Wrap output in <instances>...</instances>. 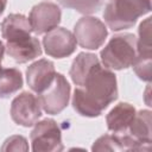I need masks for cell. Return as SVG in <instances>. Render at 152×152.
<instances>
[{"mask_svg": "<svg viewBox=\"0 0 152 152\" xmlns=\"http://www.w3.org/2000/svg\"><path fill=\"white\" fill-rule=\"evenodd\" d=\"M118 97L115 75L101 63H96L86 75L72 96L74 109L82 116H99Z\"/></svg>", "mask_w": 152, "mask_h": 152, "instance_id": "obj_1", "label": "cell"}, {"mask_svg": "<svg viewBox=\"0 0 152 152\" xmlns=\"http://www.w3.org/2000/svg\"><path fill=\"white\" fill-rule=\"evenodd\" d=\"M5 45L4 43L0 40V68H1V62H2V57H4V53H5Z\"/></svg>", "mask_w": 152, "mask_h": 152, "instance_id": "obj_20", "label": "cell"}, {"mask_svg": "<svg viewBox=\"0 0 152 152\" xmlns=\"http://www.w3.org/2000/svg\"><path fill=\"white\" fill-rule=\"evenodd\" d=\"M61 17L62 12L56 4L50 1H43L33 6L30 12L28 20L32 31L37 34H42L57 27L61 21Z\"/></svg>", "mask_w": 152, "mask_h": 152, "instance_id": "obj_10", "label": "cell"}, {"mask_svg": "<svg viewBox=\"0 0 152 152\" xmlns=\"http://www.w3.org/2000/svg\"><path fill=\"white\" fill-rule=\"evenodd\" d=\"M103 0H58V2L68 8L76 10L81 13H94L100 10Z\"/></svg>", "mask_w": 152, "mask_h": 152, "instance_id": "obj_18", "label": "cell"}, {"mask_svg": "<svg viewBox=\"0 0 152 152\" xmlns=\"http://www.w3.org/2000/svg\"><path fill=\"white\" fill-rule=\"evenodd\" d=\"M137 53V38L131 33L114 36L101 51V61L104 68L121 70L134 63Z\"/></svg>", "mask_w": 152, "mask_h": 152, "instance_id": "obj_3", "label": "cell"}, {"mask_svg": "<svg viewBox=\"0 0 152 152\" xmlns=\"http://www.w3.org/2000/svg\"><path fill=\"white\" fill-rule=\"evenodd\" d=\"M151 18H146L139 26V38L137 40V53L133 69L142 81H151Z\"/></svg>", "mask_w": 152, "mask_h": 152, "instance_id": "obj_7", "label": "cell"}, {"mask_svg": "<svg viewBox=\"0 0 152 152\" xmlns=\"http://www.w3.org/2000/svg\"><path fill=\"white\" fill-rule=\"evenodd\" d=\"M151 10V0H108L103 18L109 28L120 31L132 27Z\"/></svg>", "mask_w": 152, "mask_h": 152, "instance_id": "obj_2", "label": "cell"}, {"mask_svg": "<svg viewBox=\"0 0 152 152\" xmlns=\"http://www.w3.org/2000/svg\"><path fill=\"white\" fill-rule=\"evenodd\" d=\"M70 97V86L66 78L62 74L55 75L53 81L38 94V100L40 102L42 109L51 115L61 113L69 102Z\"/></svg>", "mask_w": 152, "mask_h": 152, "instance_id": "obj_4", "label": "cell"}, {"mask_svg": "<svg viewBox=\"0 0 152 152\" xmlns=\"http://www.w3.org/2000/svg\"><path fill=\"white\" fill-rule=\"evenodd\" d=\"M23 87L21 72L15 68H0V99H6Z\"/></svg>", "mask_w": 152, "mask_h": 152, "instance_id": "obj_16", "label": "cell"}, {"mask_svg": "<svg viewBox=\"0 0 152 152\" xmlns=\"http://www.w3.org/2000/svg\"><path fill=\"white\" fill-rule=\"evenodd\" d=\"M28 147H27V144H26V139L24 137H20V135H12L6 141H5V145L1 147L2 151H11V150H15V151H26Z\"/></svg>", "mask_w": 152, "mask_h": 152, "instance_id": "obj_19", "label": "cell"}, {"mask_svg": "<svg viewBox=\"0 0 152 152\" xmlns=\"http://www.w3.org/2000/svg\"><path fill=\"white\" fill-rule=\"evenodd\" d=\"M135 141H138L145 151L151 150V112L150 110H140L135 113V116L132 124L128 127L127 133Z\"/></svg>", "mask_w": 152, "mask_h": 152, "instance_id": "obj_14", "label": "cell"}, {"mask_svg": "<svg viewBox=\"0 0 152 152\" xmlns=\"http://www.w3.org/2000/svg\"><path fill=\"white\" fill-rule=\"evenodd\" d=\"M55 75L56 71L53 63L48 59H39L27 68L26 81L28 87L39 94L53 81Z\"/></svg>", "mask_w": 152, "mask_h": 152, "instance_id": "obj_12", "label": "cell"}, {"mask_svg": "<svg viewBox=\"0 0 152 152\" xmlns=\"http://www.w3.org/2000/svg\"><path fill=\"white\" fill-rule=\"evenodd\" d=\"M135 108L126 102L116 104L107 115V127L114 134H125L135 116Z\"/></svg>", "mask_w": 152, "mask_h": 152, "instance_id": "obj_13", "label": "cell"}, {"mask_svg": "<svg viewBox=\"0 0 152 152\" xmlns=\"http://www.w3.org/2000/svg\"><path fill=\"white\" fill-rule=\"evenodd\" d=\"M99 62L100 61L97 59V57L93 53H87V52L80 53L74 59L71 68H70V77H71L72 82L77 87L81 86L86 75L88 74V71L91 69L93 65H95Z\"/></svg>", "mask_w": 152, "mask_h": 152, "instance_id": "obj_17", "label": "cell"}, {"mask_svg": "<svg viewBox=\"0 0 152 152\" xmlns=\"http://www.w3.org/2000/svg\"><path fill=\"white\" fill-rule=\"evenodd\" d=\"M32 150L34 152H56L63 150L62 134L56 121L45 119L36 125L31 133Z\"/></svg>", "mask_w": 152, "mask_h": 152, "instance_id": "obj_5", "label": "cell"}, {"mask_svg": "<svg viewBox=\"0 0 152 152\" xmlns=\"http://www.w3.org/2000/svg\"><path fill=\"white\" fill-rule=\"evenodd\" d=\"M42 115V106L37 96L28 91L18 95L11 104V118L20 126L30 127Z\"/></svg>", "mask_w": 152, "mask_h": 152, "instance_id": "obj_8", "label": "cell"}, {"mask_svg": "<svg viewBox=\"0 0 152 152\" xmlns=\"http://www.w3.org/2000/svg\"><path fill=\"white\" fill-rule=\"evenodd\" d=\"M7 55L17 63H26L42 55V46L37 38L24 36L6 40Z\"/></svg>", "mask_w": 152, "mask_h": 152, "instance_id": "obj_11", "label": "cell"}, {"mask_svg": "<svg viewBox=\"0 0 152 152\" xmlns=\"http://www.w3.org/2000/svg\"><path fill=\"white\" fill-rule=\"evenodd\" d=\"M75 36L63 27H55L46 32L43 38L45 52L55 58H63L70 56L76 49Z\"/></svg>", "mask_w": 152, "mask_h": 152, "instance_id": "obj_9", "label": "cell"}, {"mask_svg": "<svg viewBox=\"0 0 152 152\" xmlns=\"http://www.w3.org/2000/svg\"><path fill=\"white\" fill-rule=\"evenodd\" d=\"M74 36L82 48L95 50L104 43L107 28L100 19L94 17H83L75 24Z\"/></svg>", "mask_w": 152, "mask_h": 152, "instance_id": "obj_6", "label": "cell"}, {"mask_svg": "<svg viewBox=\"0 0 152 152\" xmlns=\"http://www.w3.org/2000/svg\"><path fill=\"white\" fill-rule=\"evenodd\" d=\"M6 4H7V0H0V15H1V14H2V12L5 11Z\"/></svg>", "mask_w": 152, "mask_h": 152, "instance_id": "obj_21", "label": "cell"}, {"mask_svg": "<svg viewBox=\"0 0 152 152\" xmlns=\"http://www.w3.org/2000/svg\"><path fill=\"white\" fill-rule=\"evenodd\" d=\"M31 32L32 27L30 20L23 14H10L1 23V34L6 40L30 36Z\"/></svg>", "mask_w": 152, "mask_h": 152, "instance_id": "obj_15", "label": "cell"}]
</instances>
